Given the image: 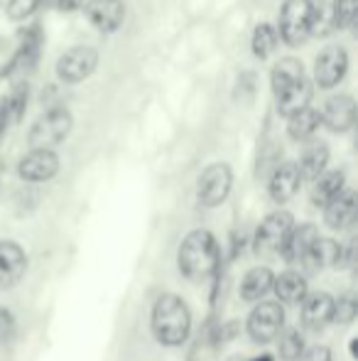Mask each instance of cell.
<instances>
[{
    "label": "cell",
    "instance_id": "cell-26",
    "mask_svg": "<svg viewBox=\"0 0 358 361\" xmlns=\"http://www.w3.org/2000/svg\"><path fill=\"white\" fill-rule=\"evenodd\" d=\"M334 30H336V23H334V0H319V3H312L309 35H317V37H329Z\"/></svg>",
    "mask_w": 358,
    "mask_h": 361
},
{
    "label": "cell",
    "instance_id": "cell-10",
    "mask_svg": "<svg viewBox=\"0 0 358 361\" xmlns=\"http://www.w3.org/2000/svg\"><path fill=\"white\" fill-rule=\"evenodd\" d=\"M59 172V157L54 150H30L18 162V175L25 182H47Z\"/></svg>",
    "mask_w": 358,
    "mask_h": 361
},
{
    "label": "cell",
    "instance_id": "cell-33",
    "mask_svg": "<svg viewBox=\"0 0 358 361\" xmlns=\"http://www.w3.org/2000/svg\"><path fill=\"white\" fill-rule=\"evenodd\" d=\"M297 361H331V349L324 347V344H317V347L305 349Z\"/></svg>",
    "mask_w": 358,
    "mask_h": 361
},
{
    "label": "cell",
    "instance_id": "cell-16",
    "mask_svg": "<svg viewBox=\"0 0 358 361\" xmlns=\"http://www.w3.org/2000/svg\"><path fill=\"white\" fill-rule=\"evenodd\" d=\"M319 238V228L314 224H300L292 226L290 236H287L285 246H282L280 256L285 258V263H302L309 253V248L314 246V241Z\"/></svg>",
    "mask_w": 358,
    "mask_h": 361
},
{
    "label": "cell",
    "instance_id": "cell-6",
    "mask_svg": "<svg viewBox=\"0 0 358 361\" xmlns=\"http://www.w3.org/2000/svg\"><path fill=\"white\" fill-rule=\"evenodd\" d=\"M312 25V0H285L280 13V32L277 37L285 39V44L297 47L307 39Z\"/></svg>",
    "mask_w": 358,
    "mask_h": 361
},
{
    "label": "cell",
    "instance_id": "cell-18",
    "mask_svg": "<svg viewBox=\"0 0 358 361\" xmlns=\"http://www.w3.org/2000/svg\"><path fill=\"white\" fill-rule=\"evenodd\" d=\"M272 283H275V273H272L268 266L250 268L243 276V281H241V288H238L241 300H243V302H260L272 290Z\"/></svg>",
    "mask_w": 358,
    "mask_h": 361
},
{
    "label": "cell",
    "instance_id": "cell-22",
    "mask_svg": "<svg viewBox=\"0 0 358 361\" xmlns=\"http://www.w3.org/2000/svg\"><path fill=\"white\" fill-rule=\"evenodd\" d=\"M341 256V243L334 238H317L314 246L309 248L307 258L302 261V266H307L309 271H324V268H336Z\"/></svg>",
    "mask_w": 358,
    "mask_h": 361
},
{
    "label": "cell",
    "instance_id": "cell-34",
    "mask_svg": "<svg viewBox=\"0 0 358 361\" xmlns=\"http://www.w3.org/2000/svg\"><path fill=\"white\" fill-rule=\"evenodd\" d=\"M59 10H67V13H74V10L84 8V0H57Z\"/></svg>",
    "mask_w": 358,
    "mask_h": 361
},
{
    "label": "cell",
    "instance_id": "cell-1",
    "mask_svg": "<svg viewBox=\"0 0 358 361\" xmlns=\"http://www.w3.org/2000/svg\"><path fill=\"white\" fill-rule=\"evenodd\" d=\"M221 251L219 241L206 228H194L184 236L177 251V268L186 281L201 283L219 271Z\"/></svg>",
    "mask_w": 358,
    "mask_h": 361
},
{
    "label": "cell",
    "instance_id": "cell-28",
    "mask_svg": "<svg viewBox=\"0 0 358 361\" xmlns=\"http://www.w3.org/2000/svg\"><path fill=\"white\" fill-rule=\"evenodd\" d=\"M277 352H280V359H285V361L300 359L302 352H305V339H302L300 329H287L285 334H280V347H277Z\"/></svg>",
    "mask_w": 358,
    "mask_h": 361
},
{
    "label": "cell",
    "instance_id": "cell-38",
    "mask_svg": "<svg viewBox=\"0 0 358 361\" xmlns=\"http://www.w3.org/2000/svg\"><path fill=\"white\" fill-rule=\"evenodd\" d=\"M351 357H358V339H351Z\"/></svg>",
    "mask_w": 358,
    "mask_h": 361
},
{
    "label": "cell",
    "instance_id": "cell-14",
    "mask_svg": "<svg viewBox=\"0 0 358 361\" xmlns=\"http://www.w3.org/2000/svg\"><path fill=\"white\" fill-rule=\"evenodd\" d=\"M334 317V298L329 293H312L302 302V324L309 332H319Z\"/></svg>",
    "mask_w": 358,
    "mask_h": 361
},
{
    "label": "cell",
    "instance_id": "cell-2",
    "mask_svg": "<svg viewBox=\"0 0 358 361\" xmlns=\"http://www.w3.org/2000/svg\"><path fill=\"white\" fill-rule=\"evenodd\" d=\"M150 329L162 347H181L191 334V312L186 302L174 293H165L153 305Z\"/></svg>",
    "mask_w": 358,
    "mask_h": 361
},
{
    "label": "cell",
    "instance_id": "cell-5",
    "mask_svg": "<svg viewBox=\"0 0 358 361\" xmlns=\"http://www.w3.org/2000/svg\"><path fill=\"white\" fill-rule=\"evenodd\" d=\"M231 187H234V172L226 162H214L199 175L196 182V197H199V204L206 209H214L221 207L231 195Z\"/></svg>",
    "mask_w": 358,
    "mask_h": 361
},
{
    "label": "cell",
    "instance_id": "cell-39",
    "mask_svg": "<svg viewBox=\"0 0 358 361\" xmlns=\"http://www.w3.org/2000/svg\"><path fill=\"white\" fill-rule=\"evenodd\" d=\"M229 361H243V359H241V357H231Z\"/></svg>",
    "mask_w": 358,
    "mask_h": 361
},
{
    "label": "cell",
    "instance_id": "cell-11",
    "mask_svg": "<svg viewBox=\"0 0 358 361\" xmlns=\"http://www.w3.org/2000/svg\"><path fill=\"white\" fill-rule=\"evenodd\" d=\"M84 13L98 32L113 35L125 20V5L123 0H89L84 5Z\"/></svg>",
    "mask_w": 358,
    "mask_h": 361
},
{
    "label": "cell",
    "instance_id": "cell-24",
    "mask_svg": "<svg viewBox=\"0 0 358 361\" xmlns=\"http://www.w3.org/2000/svg\"><path fill=\"white\" fill-rule=\"evenodd\" d=\"M300 79H305V67H302L300 59L295 57H282L280 62L272 67L270 74V84L275 96H280L285 89H290L292 84H297Z\"/></svg>",
    "mask_w": 358,
    "mask_h": 361
},
{
    "label": "cell",
    "instance_id": "cell-35",
    "mask_svg": "<svg viewBox=\"0 0 358 361\" xmlns=\"http://www.w3.org/2000/svg\"><path fill=\"white\" fill-rule=\"evenodd\" d=\"M236 329H238V324H236V322L224 324V327H221V332H219V337L229 342V339H234V337H236Z\"/></svg>",
    "mask_w": 358,
    "mask_h": 361
},
{
    "label": "cell",
    "instance_id": "cell-23",
    "mask_svg": "<svg viewBox=\"0 0 358 361\" xmlns=\"http://www.w3.org/2000/svg\"><path fill=\"white\" fill-rule=\"evenodd\" d=\"M326 165H329V147L324 143H312L302 152L300 162H297V170H300L302 180L314 182L321 172H326Z\"/></svg>",
    "mask_w": 358,
    "mask_h": 361
},
{
    "label": "cell",
    "instance_id": "cell-17",
    "mask_svg": "<svg viewBox=\"0 0 358 361\" xmlns=\"http://www.w3.org/2000/svg\"><path fill=\"white\" fill-rule=\"evenodd\" d=\"M356 212H358V197L354 190H344L334 202L324 207V221L329 228L334 231H344L351 224L356 221Z\"/></svg>",
    "mask_w": 358,
    "mask_h": 361
},
{
    "label": "cell",
    "instance_id": "cell-36",
    "mask_svg": "<svg viewBox=\"0 0 358 361\" xmlns=\"http://www.w3.org/2000/svg\"><path fill=\"white\" fill-rule=\"evenodd\" d=\"M5 126H8V106H5V101L0 99V133H3Z\"/></svg>",
    "mask_w": 358,
    "mask_h": 361
},
{
    "label": "cell",
    "instance_id": "cell-19",
    "mask_svg": "<svg viewBox=\"0 0 358 361\" xmlns=\"http://www.w3.org/2000/svg\"><path fill=\"white\" fill-rule=\"evenodd\" d=\"M272 290H275L277 300L285 305H302L307 295H309L307 278L297 271H285V273H280V276H275Z\"/></svg>",
    "mask_w": 358,
    "mask_h": 361
},
{
    "label": "cell",
    "instance_id": "cell-32",
    "mask_svg": "<svg viewBox=\"0 0 358 361\" xmlns=\"http://www.w3.org/2000/svg\"><path fill=\"white\" fill-rule=\"evenodd\" d=\"M15 334V314L10 310L0 307V344L10 342Z\"/></svg>",
    "mask_w": 358,
    "mask_h": 361
},
{
    "label": "cell",
    "instance_id": "cell-27",
    "mask_svg": "<svg viewBox=\"0 0 358 361\" xmlns=\"http://www.w3.org/2000/svg\"><path fill=\"white\" fill-rule=\"evenodd\" d=\"M277 42H280L277 30L268 23H260L258 27L253 30V42H250V47H253V54L258 59H268L270 54L275 52Z\"/></svg>",
    "mask_w": 358,
    "mask_h": 361
},
{
    "label": "cell",
    "instance_id": "cell-4",
    "mask_svg": "<svg viewBox=\"0 0 358 361\" xmlns=\"http://www.w3.org/2000/svg\"><path fill=\"white\" fill-rule=\"evenodd\" d=\"M72 114L67 109H52L37 118V123L30 128L27 143L32 150H52L54 145L64 143L72 133Z\"/></svg>",
    "mask_w": 358,
    "mask_h": 361
},
{
    "label": "cell",
    "instance_id": "cell-20",
    "mask_svg": "<svg viewBox=\"0 0 358 361\" xmlns=\"http://www.w3.org/2000/svg\"><path fill=\"white\" fill-rule=\"evenodd\" d=\"M344 190H346L344 170L321 172V175L314 180V187H312V204H314V207H326L329 202H334Z\"/></svg>",
    "mask_w": 358,
    "mask_h": 361
},
{
    "label": "cell",
    "instance_id": "cell-21",
    "mask_svg": "<svg viewBox=\"0 0 358 361\" xmlns=\"http://www.w3.org/2000/svg\"><path fill=\"white\" fill-rule=\"evenodd\" d=\"M275 99H277V111H280V116H285V118H290V116L309 109V101H312L309 79L305 76V79H300L297 84H292L290 89H285L280 96H275Z\"/></svg>",
    "mask_w": 358,
    "mask_h": 361
},
{
    "label": "cell",
    "instance_id": "cell-13",
    "mask_svg": "<svg viewBox=\"0 0 358 361\" xmlns=\"http://www.w3.org/2000/svg\"><path fill=\"white\" fill-rule=\"evenodd\" d=\"M321 123L326 126L334 133H346V130L354 128L356 123V101L351 96L341 94L334 96L324 104V111H321Z\"/></svg>",
    "mask_w": 358,
    "mask_h": 361
},
{
    "label": "cell",
    "instance_id": "cell-12",
    "mask_svg": "<svg viewBox=\"0 0 358 361\" xmlns=\"http://www.w3.org/2000/svg\"><path fill=\"white\" fill-rule=\"evenodd\" d=\"M27 273V253L20 243L0 241V290L15 288Z\"/></svg>",
    "mask_w": 358,
    "mask_h": 361
},
{
    "label": "cell",
    "instance_id": "cell-37",
    "mask_svg": "<svg viewBox=\"0 0 358 361\" xmlns=\"http://www.w3.org/2000/svg\"><path fill=\"white\" fill-rule=\"evenodd\" d=\"M250 361H275V357L272 354H260V357H253Z\"/></svg>",
    "mask_w": 358,
    "mask_h": 361
},
{
    "label": "cell",
    "instance_id": "cell-25",
    "mask_svg": "<svg viewBox=\"0 0 358 361\" xmlns=\"http://www.w3.org/2000/svg\"><path fill=\"white\" fill-rule=\"evenodd\" d=\"M319 126H321L319 111L305 109V111H300V114H295V116H290V118H287V133H290L292 140L302 143V140H309L312 135L317 133V128H319Z\"/></svg>",
    "mask_w": 358,
    "mask_h": 361
},
{
    "label": "cell",
    "instance_id": "cell-31",
    "mask_svg": "<svg viewBox=\"0 0 358 361\" xmlns=\"http://www.w3.org/2000/svg\"><path fill=\"white\" fill-rule=\"evenodd\" d=\"M39 0H10L8 3V18L10 20H25L37 10Z\"/></svg>",
    "mask_w": 358,
    "mask_h": 361
},
{
    "label": "cell",
    "instance_id": "cell-29",
    "mask_svg": "<svg viewBox=\"0 0 358 361\" xmlns=\"http://www.w3.org/2000/svg\"><path fill=\"white\" fill-rule=\"evenodd\" d=\"M358 314V300L356 295H341L339 300H334V317L331 322H339V324H351Z\"/></svg>",
    "mask_w": 358,
    "mask_h": 361
},
{
    "label": "cell",
    "instance_id": "cell-8",
    "mask_svg": "<svg viewBox=\"0 0 358 361\" xmlns=\"http://www.w3.org/2000/svg\"><path fill=\"white\" fill-rule=\"evenodd\" d=\"M96 64H98V52L89 44H79V47L67 49L59 57L57 76L67 84H79V81L89 79L96 72Z\"/></svg>",
    "mask_w": 358,
    "mask_h": 361
},
{
    "label": "cell",
    "instance_id": "cell-30",
    "mask_svg": "<svg viewBox=\"0 0 358 361\" xmlns=\"http://www.w3.org/2000/svg\"><path fill=\"white\" fill-rule=\"evenodd\" d=\"M358 5L356 0H334V23L336 30H349L356 20Z\"/></svg>",
    "mask_w": 358,
    "mask_h": 361
},
{
    "label": "cell",
    "instance_id": "cell-3",
    "mask_svg": "<svg viewBox=\"0 0 358 361\" xmlns=\"http://www.w3.org/2000/svg\"><path fill=\"white\" fill-rule=\"evenodd\" d=\"M292 226H295V216L290 212H272L260 221L253 236V251L260 258L277 256L285 246L287 236H290Z\"/></svg>",
    "mask_w": 358,
    "mask_h": 361
},
{
    "label": "cell",
    "instance_id": "cell-15",
    "mask_svg": "<svg viewBox=\"0 0 358 361\" xmlns=\"http://www.w3.org/2000/svg\"><path fill=\"white\" fill-rule=\"evenodd\" d=\"M300 185H302V177L300 170H297V162H282V165H277L268 185L272 202H277V204L290 202L300 192Z\"/></svg>",
    "mask_w": 358,
    "mask_h": 361
},
{
    "label": "cell",
    "instance_id": "cell-7",
    "mask_svg": "<svg viewBox=\"0 0 358 361\" xmlns=\"http://www.w3.org/2000/svg\"><path fill=\"white\" fill-rule=\"evenodd\" d=\"M282 327H285V310L275 300L258 302L248 314V334L258 344H268L277 339L282 334Z\"/></svg>",
    "mask_w": 358,
    "mask_h": 361
},
{
    "label": "cell",
    "instance_id": "cell-9",
    "mask_svg": "<svg viewBox=\"0 0 358 361\" xmlns=\"http://www.w3.org/2000/svg\"><path fill=\"white\" fill-rule=\"evenodd\" d=\"M349 69V54L344 47H326L314 62V81L321 89H334Z\"/></svg>",
    "mask_w": 358,
    "mask_h": 361
}]
</instances>
